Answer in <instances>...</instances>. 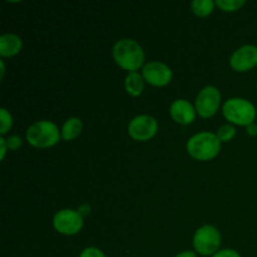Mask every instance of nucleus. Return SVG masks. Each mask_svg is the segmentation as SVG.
Listing matches in <instances>:
<instances>
[{
    "label": "nucleus",
    "instance_id": "nucleus-1",
    "mask_svg": "<svg viewBox=\"0 0 257 257\" xmlns=\"http://www.w3.org/2000/svg\"><path fill=\"white\" fill-rule=\"evenodd\" d=\"M112 55L115 64L128 73L138 72L145 67V50L136 40L130 38L117 40L113 45Z\"/></svg>",
    "mask_w": 257,
    "mask_h": 257
},
{
    "label": "nucleus",
    "instance_id": "nucleus-2",
    "mask_svg": "<svg viewBox=\"0 0 257 257\" xmlns=\"http://www.w3.org/2000/svg\"><path fill=\"white\" fill-rule=\"evenodd\" d=\"M25 138L30 146L40 150L54 147L62 138L59 128L54 122L48 119L37 120L28 127Z\"/></svg>",
    "mask_w": 257,
    "mask_h": 257
},
{
    "label": "nucleus",
    "instance_id": "nucleus-3",
    "mask_svg": "<svg viewBox=\"0 0 257 257\" xmlns=\"http://www.w3.org/2000/svg\"><path fill=\"white\" fill-rule=\"evenodd\" d=\"M187 153L197 161H211L221 151V141L216 133L200 132L193 135L186 145Z\"/></svg>",
    "mask_w": 257,
    "mask_h": 257
},
{
    "label": "nucleus",
    "instance_id": "nucleus-4",
    "mask_svg": "<svg viewBox=\"0 0 257 257\" xmlns=\"http://www.w3.org/2000/svg\"><path fill=\"white\" fill-rule=\"evenodd\" d=\"M222 114L230 124L247 125L255 123L257 110L255 105L245 98H230L222 104Z\"/></svg>",
    "mask_w": 257,
    "mask_h": 257
},
{
    "label": "nucleus",
    "instance_id": "nucleus-5",
    "mask_svg": "<svg viewBox=\"0 0 257 257\" xmlns=\"http://www.w3.org/2000/svg\"><path fill=\"white\" fill-rule=\"evenodd\" d=\"M221 233L215 226L203 225L193 235V247L201 256H213L220 251Z\"/></svg>",
    "mask_w": 257,
    "mask_h": 257
},
{
    "label": "nucleus",
    "instance_id": "nucleus-6",
    "mask_svg": "<svg viewBox=\"0 0 257 257\" xmlns=\"http://www.w3.org/2000/svg\"><path fill=\"white\" fill-rule=\"evenodd\" d=\"M220 89L215 85H207L198 92L195 100V108L201 118H211L218 112L221 107Z\"/></svg>",
    "mask_w": 257,
    "mask_h": 257
},
{
    "label": "nucleus",
    "instance_id": "nucleus-7",
    "mask_svg": "<svg viewBox=\"0 0 257 257\" xmlns=\"http://www.w3.org/2000/svg\"><path fill=\"white\" fill-rule=\"evenodd\" d=\"M83 216L73 208H62L53 217V227L58 233L64 236H74L83 228Z\"/></svg>",
    "mask_w": 257,
    "mask_h": 257
},
{
    "label": "nucleus",
    "instance_id": "nucleus-8",
    "mask_svg": "<svg viewBox=\"0 0 257 257\" xmlns=\"http://www.w3.org/2000/svg\"><path fill=\"white\" fill-rule=\"evenodd\" d=\"M127 131L132 140L137 141V142H147L157 135V119L148 114L136 115L128 123Z\"/></svg>",
    "mask_w": 257,
    "mask_h": 257
},
{
    "label": "nucleus",
    "instance_id": "nucleus-9",
    "mask_svg": "<svg viewBox=\"0 0 257 257\" xmlns=\"http://www.w3.org/2000/svg\"><path fill=\"white\" fill-rule=\"evenodd\" d=\"M142 75L146 83L157 88L168 85L173 78L172 69L167 64L158 60L146 63L142 68Z\"/></svg>",
    "mask_w": 257,
    "mask_h": 257
},
{
    "label": "nucleus",
    "instance_id": "nucleus-10",
    "mask_svg": "<svg viewBox=\"0 0 257 257\" xmlns=\"http://www.w3.org/2000/svg\"><path fill=\"white\" fill-rule=\"evenodd\" d=\"M230 65L235 72L245 73L257 65V47L246 44L237 48L230 57Z\"/></svg>",
    "mask_w": 257,
    "mask_h": 257
},
{
    "label": "nucleus",
    "instance_id": "nucleus-11",
    "mask_svg": "<svg viewBox=\"0 0 257 257\" xmlns=\"http://www.w3.org/2000/svg\"><path fill=\"white\" fill-rule=\"evenodd\" d=\"M170 114L171 118L178 124L188 125L195 122L197 112H196L195 105L190 100L180 98L172 102L170 107Z\"/></svg>",
    "mask_w": 257,
    "mask_h": 257
},
{
    "label": "nucleus",
    "instance_id": "nucleus-12",
    "mask_svg": "<svg viewBox=\"0 0 257 257\" xmlns=\"http://www.w3.org/2000/svg\"><path fill=\"white\" fill-rule=\"evenodd\" d=\"M23 48V40L19 35L7 33L0 37V55L3 58H12L19 54Z\"/></svg>",
    "mask_w": 257,
    "mask_h": 257
},
{
    "label": "nucleus",
    "instance_id": "nucleus-13",
    "mask_svg": "<svg viewBox=\"0 0 257 257\" xmlns=\"http://www.w3.org/2000/svg\"><path fill=\"white\" fill-rule=\"evenodd\" d=\"M145 83L142 73L131 72L125 75L124 89L131 97H140L145 89Z\"/></svg>",
    "mask_w": 257,
    "mask_h": 257
},
{
    "label": "nucleus",
    "instance_id": "nucleus-14",
    "mask_svg": "<svg viewBox=\"0 0 257 257\" xmlns=\"http://www.w3.org/2000/svg\"><path fill=\"white\" fill-rule=\"evenodd\" d=\"M83 131V122L80 120V118L78 117H70L63 123L62 130H60V133H62V140L63 141H74L75 138H78L80 136Z\"/></svg>",
    "mask_w": 257,
    "mask_h": 257
},
{
    "label": "nucleus",
    "instance_id": "nucleus-15",
    "mask_svg": "<svg viewBox=\"0 0 257 257\" xmlns=\"http://www.w3.org/2000/svg\"><path fill=\"white\" fill-rule=\"evenodd\" d=\"M216 4L212 0H193L191 3V10L198 18H206L213 13Z\"/></svg>",
    "mask_w": 257,
    "mask_h": 257
},
{
    "label": "nucleus",
    "instance_id": "nucleus-16",
    "mask_svg": "<svg viewBox=\"0 0 257 257\" xmlns=\"http://www.w3.org/2000/svg\"><path fill=\"white\" fill-rule=\"evenodd\" d=\"M215 4L222 12L233 13L240 10L246 4V2L245 0H217V2H215Z\"/></svg>",
    "mask_w": 257,
    "mask_h": 257
},
{
    "label": "nucleus",
    "instance_id": "nucleus-17",
    "mask_svg": "<svg viewBox=\"0 0 257 257\" xmlns=\"http://www.w3.org/2000/svg\"><path fill=\"white\" fill-rule=\"evenodd\" d=\"M216 136H217L218 140L221 141V143L230 142V141H232L236 136L235 125L230 124V123L221 125L217 130V132H216Z\"/></svg>",
    "mask_w": 257,
    "mask_h": 257
},
{
    "label": "nucleus",
    "instance_id": "nucleus-18",
    "mask_svg": "<svg viewBox=\"0 0 257 257\" xmlns=\"http://www.w3.org/2000/svg\"><path fill=\"white\" fill-rule=\"evenodd\" d=\"M0 119H2L0 135H2V137H4V136L9 132L10 128L13 127V115L10 114V112L7 108H2V109H0Z\"/></svg>",
    "mask_w": 257,
    "mask_h": 257
},
{
    "label": "nucleus",
    "instance_id": "nucleus-19",
    "mask_svg": "<svg viewBox=\"0 0 257 257\" xmlns=\"http://www.w3.org/2000/svg\"><path fill=\"white\" fill-rule=\"evenodd\" d=\"M7 145H8V148H9V151L19 150V148L23 146L22 137L17 135L9 136V137L7 138Z\"/></svg>",
    "mask_w": 257,
    "mask_h": 257
},
{
    "label": "nucleus",
    "instance_id": "nucleus-20",
    "mask_svg": "<svg viewBox=\"0 0 257 257\" xmlns=\"http://www.w3.org/2000/svg\"><path fill=\"white\" fill-rule=\"evenodd\" d=\"M79 257H105V255L103 253V251L99 250L98 247L89 246V247H85L84 250L80 252Z\"/></svg>",
    "mask_w": 257,
    "mask_h": 257
},
{
    "label": "nucleus",
    "instance_id": "nucleus-21",
    "mask_svg": "<svg viewBox=\"0 0 257 257\" xmlns=\"http://www.w3.org/2000/svg\"><path fill=\"white\" fill-rule=\"evenodd\" d=\"M211 257H241V255L236 250H232V248H223V250H220Z\"/></svg>",
    "mask_w": 257,
    "mask_h": 257
},
{
    "label": "nucleus",
    "instance_id": "nucleus-22",
    "mask_svg": "<svg viewBox=\"0 0 257 257\" xmlns=\"http://www.w3.org/2000/svg\"><path fill=\"white\" fill-rule=\"evenodd\" d=\"M8 145H7V138L4 137H0V160H4L5 158V155H7L8 152Z\"/></svg>",
    "mask_w": 257,
    "mask_h": 257
},
{
    "label": "nucleus",
    "instance_id": "nucleus-23",
    "mask_svg": "<svg viewBox=\"0 0 257 257\" xmlns=\"http://www.w3.org/2000/svg\"><path fill=\"white\" fill-rule=\"evenodd\" d=\"M246 132H247V135L251 136V137H255V136H257V124L256 123H252V124L247 125V127H246Z\"/></svg>",
    "mask_w": 257,
    "mask_h": 257
},
{
    "label": "nucleus",
    "instance_id": "nucleus-24",
    "mask_svg": "<svg viewBox=\"0 0 257 257\" xmlns=\"http://www.w3.org/2000/svg\"><path fill=\"white\" fill-rule=\"evenodd\" d=\"M175 257H197V253L193 251H182V252L177 253Z\"/></svg>",
    "mask_w": 257,
    "mask_h": 257
},
{
    "label": "nucleus",
    "instance_id": "nucleus-25",
    "mask_svg": "<svg viewBox=\"0 0 257 257\" xmlns=\"http://www.w3.org/2000/svg\"><path fill=\"white\" fill-rule=\"evenodd\" d=\"M0 67H2V74H0V77H2V79L4 78V74H5V64L3 60H0Z\"/></svg>",
    "mask_w": 257,
    "mask_h": 257
},
{
    "label": "nucleus",
    "instance_id": "nucleus-26",
    "mask_svg": "<svg viewBox=\"0 0 257 257\" xmlns=\"http://www.w3.org/2000/svg\"><path fill=\"white\" fill-rule=\"evenodd\" d=\"M256 90H257V88H256Z\"/></svg>",
    "mask_w": 257,
    "mask_h": 257
}]
</instances>
